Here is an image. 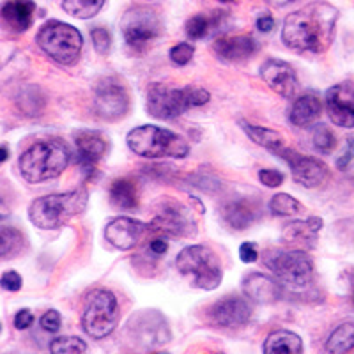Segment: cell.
Listing matches in <instances>:
<instances>
[{
    "label": "cell",
    "mask_w": 354,
    "mask_h": 354,
    "mask_svg": "<svg viewBox=\"0 0 354 354\" xmlns=\"http://www.w3.org/2000/svg\"><path fill=\"white\" fill-rule=\"evenodd\" d=\"M338 9L324 0L310 2L283 21L282 41L294 52L324 53L335 39Z\"/></svg>",
    "instance_id": "obj_1"
},
{
    "label": "cell",
    "mask_w": 354,
    "mask_h": 354,
    "mask_svg": "<svg viewBox=\"0 0 354 354\" xmlns=\"http://www.w3.org/2000/svg\"><path fill=\"white\" fill-rule=\"evenodd\" d=\"M257 28L261 32H271L274 28V18L270 17V15H264L257 20Z\"/></svg>",
    "instance_id": "obj_45"
},
{
    "label": "cell",
    "mask_w": 354,
    "mask_h": 354,
    "mask_svg": "<svg viewBox=\"0 0 354 354\" xmlns=\"http://www.w3.org/2000/svg\"><path fill=\"white\" fill-rule=\"evenodd\" d=\"M321 100L314 94H305L294 101L292 109H290L289 119L294 126L298 128H306V126L314 124L321 117Z\"/></svg>",
    "instance_id": "obj_24"
},
{
    "label": "cell",
    "mask_w": 354,
    "mask_h": 354,
    "mask_svg": "<svg viewBox=\"0 0 354 354\" xmlns=\"http://www.w3.org/2000/svg\"><path fill=\"white\" fill-rule=\"evenodd\" d=\"M252 305L250 299L239 298V296H227L220 299L209 308V321L214 326L220 328H236L243 326L252 317Z\"/></svg>",
    "instance_id": "obj_16"
},
{
    "label": "cell",
    "mask_w": 354,
    "mask_h": 354,
    "mask_svg": "<svg viewBox=\"0 0 354 354\" xmlns=\"http://www.w3.org/2000/svg\"><path fill=\"white\" fill-rule=\"evenodd\" d=\"M11 214V209H9V205L6 204V201L0 197V220H6V218Z\"/></svg>",
    "instance_id": "obj_46"
},
{
    "label": "cell",
    "mask_w": 354,
    "mask_h": 354,
    "mask_svg": "<svg viewBox=\"0 0 354 354\" xmlns=\"http://www.w3.org/2000/svg\"><path fill=\"white\" fill-rule=\"evenodd\" d=\"M69 158L71 153L64 142L41 140L21 154L18 167L25 181L43 183L61 176L68 167Z\"/></svg>",
    "instance_id": "obj_3"
},
{
    "label": "cell",
    "mask_w": 354,
    "mask_h": 354,
    "mask_svg": "<svg viewBox=\"0 0 354 354\" xmlns=\"http://www.w3.org/2000/svg\"><path fill=\"white\" fill-rule=\"evenodd\" d=\"M351 292H353V301H354V273L351 274Z\"/></svg>",
    "instance_id": "obj_49"
},
{
    "label": "cell",
    "mask_w": 354,
    "mask_h": 354,
    "mask_svg": "<svg viewBox=\"0 0 354 354\" xmlns=\"http://www.w3.org/2000/svg\"><path fill=\"white\" fill-rule=\"evenodd\" d=\"M241 126H243V131H245L246 135L255 142V144L264 147V149L271 151V153L278 154V151L286 147V144H283V137L278 131H274V129L248 124V122H241Z\"/></svg>",
    "instance_id": "obj_28"
},
{
    "label": "cell",
    "mask_w": 354,
    "mask_h": 354,
    "mask_svg": "<svg viewBox=\"0 0 354 354\" xmlns=\"http://www.w3.org/2000/svg\"><path fill=\"white\" fill-rule=\"evenodd\" d=\"M216 27V20L214 18L205 17V15H197V17L189 18L186 21V34L192 39H204L211 34V30Z\"/></svg>",
    "instance_id": "obj_33"
},
{
    "label": "cell",
    "mask_w": 354,
    "mask_h": 354,
    "mask_svg": "<svg viewBox=\"0 0 354 354\" xmlns=\"http://www.w3.org/2000/svg\"><path fill=\"white\" fill-rule=\"evenodd\" d=\"M103 6H105V0H64L62 2V9L69 17L80 18V20L94 18Z\"/></svg>",
    "instance_id": "obj_31"
},
{
    "label": "cell",
    "mask_w": 354,
    "mask_h": 354,
    "mask_svg": "<svg viewBox=\"0 0 354 354\" xmlns=\"http://www.w3.org/2000/svg\"><path fill=\"white\" fill-rule=\"evenodd\" d=\"M176 266L179 273L192 280V286L202 290H214L223 278L220 259L209 246H186L177 255Z\"/></svg>",
    "instance_id": "obj_6"
},
{
    "label": "cell",
    "mask_w": 354,
    "mask_h": 354,
    "mask_svg": "<svg viewBox=\"0 0 354 354\" xmlns=\"http://www.w3.org/2000/svg\"><path fill=\"white\" fill-rule=\"evenodd\" d=\"M160 17L149 8H131L121 20V30L126 44L133 50H145L161 34Z\"/></svg>",
    "instance_id": "obj_10"
},
{
    "label": "cell",
    "mask_w": 354,
    "mask_h": 354,
    "mask_svg": "<svg viewBox=\"0 0 354 354\" xmlns=\"http://www.w3.org/2000/svg\"><path fill=\"white\" fill-rule=\"evenodd\" d=\"M50 351L55 354H80L87 351V344L78 337H61L50 344Z\"/></svg>",
    "instance_id": "obj_35"
},
{
    "label": "cell",
    "mask_w": 354,
    "mask_h": 354,
    "mask_svg": "<svg viewBox=\"0 0 354 354\" xmlns=\"http://www.w3.org/2000/svg\"><path fill=\"white\" fill-rule=\"evenodd\" d=\"M145 230H147V225L142 221L135 220V218L119 216L106 223L105 238L113 248L126 252V250L135 248L140 243Z\"/></svg>",
    "instance_id": "obj_18"
},
{
    "label": "cell",
    "mask_w": 354,
    "mask_h": 354,
    "mask_svg": "<svg viewBox=\"0 0 354 354\" xmlns=\"http://www.w3.org/2000/svg\"><path fill=\"white\" fill-rule=\"evenodd\" d=\"M91 37H93L94 48H96V52L100 55H106L110 52V48H112V36H110V32L105 27L93 28L91 30Z\"/></svg>",
    "instance_id": "obj_36"
},
{
    "label": "cell",
    "mask_w": 354,
    "mask_h": 354,
    "mask_svg": "<svg viewBox=\"0 0 354 354\" xmlns=\"http://www.w3.org/2000/svg\"><path fill=\"white\" fill-rule=\"evenodd\" d=\"M25 246V236L15 227H0V259L17 257Z\"/></svg>",
    "instance_id": "obj_30"
},
{
    "label": "cell",
    "mask_w": 354,
    "mask_h": 354,
    "mask_svg": "<svg viewBox=\"0 0 354 354\" xmlns=\"http://www.w3.org/2000/svg\"><path fill=\"white\" fill-rule=\"evenodd\" d=\"M213 50L221 61L225 62H241L252 57L257 50V41L252 36H234L220 37L213 44Z\"/></svg>",
    "instance_id": "obj_23"
},
{
    "label": "cell",
    "mask_w": 354,
    "mask_h": 354,
    "mask_svg": "<svg viewBox=\"0 0 354 354\" xmlns=\"http://www.w3.org/2000/svg\"><path fill=\"white\" fill-rule=\"evenodd\" d=\"M41 328L44 331H50V333H57V331L61 330V314L57 312V310H48L46 314L41 317Z\"/></svg>",
    "instance_id": "obj_38"
},
{
    "label": "cell",
    "mask_w": 354,
    "mask_h": 354,
    "mask_svg": "<svg viewBox=\"0 0 354 354\" xmlns=\"http://www.w3.org/2000/svg\"><path fill=\"white\" fill-rule=\"evenodd\" d=\"M88 194L85 188L73 189L66 194L39 197L28 207V218L41 230L61 229L71 218L84 213L87 207Z\"/></svg>",
    "instance_id": "obj_2"
},
{
    "label": "cell",
    "mask_w": 354,
    "mask_h": 354,
    "mask_svg": "<svg viewBox=\"0 0 354 354\" xmlns=\"http://www.w3.org/2000/svg\"><path fill=\"white\" fill-rule=\"evenodd\" d=\"M128 147L137 156L158 160V158H186L189 153V145L181 135L170 129L158 128V126H138L131 129L126 137Z\"/></svg>",
    "instance_id": "obj_4"
},
{
    "label": "cell",
    "mask_w": 354,
    "mask_h": 354,
    "mask_svg": "<svg viewBox=\"0 0 354 354\" xmlns=\"http://www.w3.org/2000/svg\"><path fill=\"white\" fill-rule=\"evenodd\" d=\"M268 270L290 290H303L314 278L312 259L303 250H268L262 255Z\"/></svg>",
    "instance_id": "obj_7"
},
{
    "label": "cell",
    "mask_w": 354,
    "mask_h": 354,
    "mask_svg": "<svg viewBox=\"0 0 354 354\" xmlns=\"http://www.w3.org/2000/svg\"><path fill=\"white\" fill-rule=\"evenodd\" d=\"M0 330H2V324H0Z\"/></svg>",
    "instance_id": "obj_51"
},
{
    "label": "cell",
    "mask_w": 354,
    "mask_h": 354,
    "mask_svg": "<svg viewBox=\"0 0 354 354\" xmlns=\"http://www.w3.org/2000/svg\"><path fill=\"white\" fill-rule=\"evenodd\" d=\"M239 257H241V261L246 262V264H254L259 259L257 246H255L254 243H243V245L239 246Z\"/></svg>",
    "instance_id": "obj_42"
},
{
    "label": "cell",
    "mask_w": 354,
    "mask_h": 354,
    "mask_svg": "<svg viewBox=\"0 0 354 354\" xmlns=\"http://www.w3.org/2000/svg\"><path fill=\"white\" fill-rule=\"evenodd\" d=\"M286 287L278 282L277 277L262 273H250L243 280V290L250 301L261 303V305H270V303L278 301L283 296Z\"/></svg>",
    "instance_id": "obj_19"
},
{
    "label": "cell",
    "mask_w": 354,
    "mask_h": 354,
    "mask_svg": "<svg viewBox=\"0 0 354 354\" xmlns=\"http://www.w3.org/2000/svg\"><path fill=\"white\" fill-rule=\"evenodd\" d=\"M326 112L333 124L354 128V87L349 84L333 85L326 93Z\"/></svg>",
    "instance_id": "obj_17"
},
{
    "label": "cell",
    "mask_w": 354,
    "mask_h": 354,
    "mask_svg": "<svg viewBox=\"0 0 354 354\" xmlns=\"http://www.w3.org/2000/svg\"><path fill=\"white\" fill-rule=\"evenodd\" d=\"M8 158H9V149L6 147V145H0V163L8 161Z\"/></svg>",
    "instance_id": "obj_47"
},
{
    "label": "cell",
    "mask_w": 354,
    "mask_h": 354,
    "mask_svg": "<svg viewBox=\"0 0 354 354\" xmlns=\"http://www.w3.org/2000/svg\"><path fill=\"white\" fill-rule=\"evenodd\" d=\"M221 216H223V221L230 229L245 230L255 221V211L245 201L227 202L221 207Z\"/></svg>",
    "instance_id": "obj_25"
},
{
    "label": "cell",
    "mask_w": 354,
    "mask_h": 354,
    "mask_svg": "<svg viewBox=\"0 0 354 354\" xmlns=\"http://www.w3.org/2000/svg\"><path fill=\"white\" fill-rule=\"evenodd\" d=\"M264 353L299 354L303 353V342H301V338H299L296 333H292V331L278 330V331H273L270 337L266 338Z\"/></svg>",
    "instance_id": "obj_27"
},
{
    "label": "cell",
    "mask_w": 354,
    "mask_h": 354,
    "mask_svg": "<svg viewBox=\"0 0 354 354\" xmlns=\"http://www.w3.org/2000/svg\"><path fill=\"white\" fill-rule=\"evenodd\" d=\"M117 321H119V312H117V298L113 292L106 289L93 290L82 315V326L85 333L91 338L101 340L115 330Z\"/></svg>",
    "instance_id": "obj_9"
},
{
    "label": "cell",
    "mask_w": 354,
    "mask_h": 354,
    "mask_svg": "<svg viewBox=\"0 0 354 354\" xmlns=\"http://www.w3.org/2000/svg\"><path fill=\"white\" fill-rule=\"evenodd\" d=\"M353 158H354V135H351V137H347L346 140V149H344L342 156L337 160V169L338 170L346 169L351 161H353Z\"/></svg>",
    "instance_id": "obj_41"
},
{
    "label": "cell",
    "mask_w": 354,
    "mask_h": 354,
    "mask_svg": "<svg viewBox=\"0 0 354 354\" xmlns=\"http://www.w3.org/2000/svg\"><path fill=\"white\" fill-rule=\"evenodd\" d=\"M270 209L271 213L278 214V216H294L303 209V205L290 195L277 194L271 198Z\"/></svg>",
    "instance_id": "obj_32"
},
{
    "label": "cell",
    "mask_w": 354,
    "mask_h": 354,
    "mask_svg": "<svg viewBox=\"0 0 354 354\" xmlns=\"http://www.w3.org/2000/svg\"><path fill=\"white\" fill-rule=\"evenodd\" d=\"M149 250L153 252L154 255H163L169 250V241H167V238L163 236V238H156L151 241L149 245Z\"/></svg>",
    "instance_id": "obj_44"
},
{
    "label": "cell",
    "mask_w": 354,
    "mask_h": 354,
    "mask_svg": "<svg viewBox=\"0 0 354 354\" xmlns=\"http://www.w3.org/2000/svg\"><path fill=\"white\" fill-rule=\"evenodd\" d=\"M124 333L135 346H142L145 349H154L170 340L169 324L156 310H142L131 315Z\"/></svg>",
    "instance_id": "obj_11"
},
{
    "label": "cell",
    "mask_w": 354,
    "mask_h": 354,
    "mask_svg": "<svg viewBox=\"0 0 354 354\" xmlns=\"http://www.w3.org/2000/svg\"><path fill=\"white\" fill-rule=\"evenodd\" d=\"M278 156L290 167L292 179L298 185L305 186V188H315V186L326 181L328 167L322 161H319L317 158L303 156L298 151L287 149V147L278 151Z\"/></svg>",
    "instance_id": "obj_14"
},
{
    "label": "cell",
    "mask_w": 354,
    "mask_h": 354,
    "mask_svg": "<svg viewBox=\"0 0 354 354\" xmlns=\"http://www.w3.org/2000/svg\"><path fill=\"white\" fill-rule=\"evenodd\" d=\"M261 77L273 93L286 97V100H290V97H294L296 93H298L299 82L298 77H296V71L286 61L268 59L261 66Z\"/></svg>",
    "instance_id": "obj_15"
},
{
    "label": "cell",
    "mask_w": 354,
    "mask_h": 354,
    "mask_svg": "<svg viewBox=\"0 0 354 354\" xmlns=\"http://www.w3.org/2000/svg\"><path fill=\"white\" fill-rule=\"evenodd\" d=\"M194 53H195L194 44L179 43L176 44V46H172V50H170V61L177 66H185L192 61Z\"/></svg>",
    "instance_id": "obj_37"
},
{
    "label": "cell",
    "mask_w": 354,
    "mask_h": 354,
    "mask_svg": "<svg viewBox=\"0 0 354 354\" xmlns=\"http://www.w3.org/2000/svg\"><path fill=\"white\" fill-rule=\"evenodd\" d=\"M21 283H24V280L17 271H8L0 277V287L4 290H9V292H18L21 289Z\"/></svg>",
    "instance_id": "obj_40"
},
{
    "label": "cell",
    "mask_w": 354,
    "mask_h": 354,
    "mask_svg": "<svg viewBox=\"0 0 354 354\" xmlns=\"http://www.w3.org/2000/svg\"><path fill=\"white\" fill-rule=\"evenodd\" d=\"M110 202L117 209H135L138 204L137 185L131 179H117L110 186Z\"/></svg>",
    "instance_id": "obj_26"
},
{
    "label": "cell",
    "mask_w": 354,
    "mask_h": 354,
    "mask_svg": "<svg viewBox=\"0 0 354 354\" xmlns=\"http://www.w3.org/2000/svg\"><path fill=\"white\" fill-rule=\"evenodd\" d=\"M94 110L103 121H119L128 113L129 96L124 85L115 78H106L94 91Z\"/></svg>",
    "instance_id": "obj_13"
},
{
    "label": "cell",
    "mask_w": 354,
    "mask_h": 354,
    "mask_svg": "<svg viewBox=\"0 0 354 354\" xmlns=\"http://www.w3.org/2000/svg\"><path fill=\"white\" fill-rule=\"evenodd\" d=\"M36 41L39 48L61 66L77 64L84 46V39L78 28L59 20L44 24L37 32Z\"/></svg>",
    "instance_id": "obj_8"
},
{
    "label": "cell",
    "mask_w": 354,
    "mask_h": 354,
    "mask_svg": "<svg viewBox=\"0 0 354 354\" xmlns=\"http://www.w3.org/2000/svg\"><path fill=\"white\" fill-rule=\"evenodd\" d=\"M271 6H274V8H283V6L290 4L292 0H268Z\"/></svg>",
    "instance_id": "obj_48"
},
{
    "label": "cell",
    "mask_w": 354,
    "mask_h": 354,
    "mask_svg": "<svg viewBox=\"0 0 354 354\" xmlns=\"http://www.w3.org/2000/svg\"><path fill=\"white\" fill-rule=\"evenodd\" d=\"M147 230L170 236V238H192L197 234L192 211L179 202H165L161 209L154 216V220L147 225Z\"/></svg>",
    "instance_id": "obj_12"
},
{
    "label": "cell",
    "mask_w": 354,
    "mask_h": 354,
    "mask_svg": "<svg viewBox=\"0 0 354 354\" xmlns=\"http://www.w3.org/2000/svg\"><path fill=\"white\" fill-rule=\"evenodd\" d=\"M34 322V314L28 308L20 310L17 315H15V326L17 330H27V328L32 326Z\"/></svg>",
    "instance_id": "obj_43"
},
{
    "label": "cell",
    "mask_w": 354,
    "mask_h": 354,
    "mask_svg": "<svg viewBox=\"0 0 354 354\" xmlns=\"http://www.w3.org/2000/svg\"><path fill=\"white\" fill-rule=\"evenodd\" d=\"M36 4L32 0H8L0 6V21L12 32H25L34 21Z\"/></svg>",
    "instance_id": "obj_21"
},
{
    "label": "cell",
    "mask_w": 354,
    "mask_h": 354,
    "mask_svg": "<svg viewBox=\"0 0 354 354\" xmlns=\"http://www.w3.org/2000/svg\"><path fill=\"white\" fill-rule=\"evenodd\" d=\"M312 142L314 147L322 154H330L337 147V138L328 126L317 124L312 131Z\"/></svg>",
    "instance_id": "obj_34"
},
{
    "label": "cell",
    "mask_w": 354,
    "mask_h": 354,
    "mask_svg": "<svg viewBox=\"0 0 354 354\" xmlns=\"http://www.w3.org/2000/svg\"><path fill=\"white\" fill-rule=\"evenodd\" d=\"M75 144H77L80 165L84 167L85 172L93 174L96 161L101 160L103 154L106 153V140L101 137L97 131H88V129H84V131L77 133Z\"/></svg>",
    "instance_id": "obj_22"
},
{
    "label": "cell",
    "mask_w": 354,
    "mask_h": 354,
    "mask_svg": "<svg viewBox=\"0 0 354 354\" xmlns=\"http://www.w3.org/2000/svg\"><path fill=\"white\" fill-rule=\"evenodd\" d=\"M259 179H261L262 185H266L268 188H278V186L283 185V174L273 169H262L261 172H259Z\"/></svg>",
    "instance_id": "obj_39"
},
{
    "label": "cell",
    "mask_w": 354,
    "mask_h": 354,
    "mask_svg": "<svg viewBox=\"0 0 354 354\" xmlns=\"http://www.w3.org/2000/svg\"><path fill=\"white\" fill-rule=\"evenodd\" d=\"M354 349V322H344L335 328L326 340V353L344 354Z\"/></svg>",
    "instance_id": "obj_29"
},
{
    "label": "cell",
    "mask_w": 354,
    "mask_h": 354,
    "mask_svg": "<svg viewBox=\"0 0 354 354\" xmlns=\"http://www.w3.org/2000/svg\"><path fill=\"white\" fill-rule=\"evenodd\" d=\"M324 221L319 216H310L308 220H294L287 223L282 230V239L296 248H314L317 241V232Z\"/></svg>",
    "instance_id": "obj_20"
},
{
    "label": "cell",
    "mask_w": 354,
    "mask_h": 354,
    "mask_svg": "<svg viewBox=\"0 0 354 354\" xmlns=\"http://www.w3.org/2000/svg\"><path fill=\"white\" fill-rule=\"evenodd\" d=\"M221 2H232V0H221Z\"/></svg>",
    "instance_id": "obj_50"
},
{
    "label": "cell",
    "mask_w": 354,
    "mask_h": 354,
    "mask_svg": "<svg viewBox=\"0 0 354 354\" xmlns=\"http://www.w3.org/2000/svg\"><path fill=\"white\" fill-rule=\"evenodd\" d=\"M211 94L204 88H170L153 84L147 93V112L160 121H172L189 109L209 103Z\"/></svg>",
    "instance_id": "obj_5"
}]
</instances>
